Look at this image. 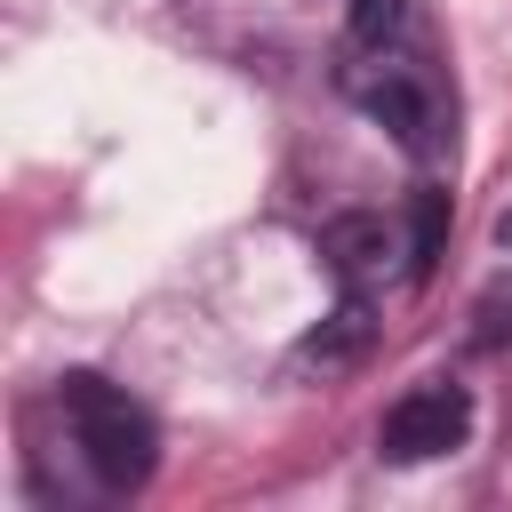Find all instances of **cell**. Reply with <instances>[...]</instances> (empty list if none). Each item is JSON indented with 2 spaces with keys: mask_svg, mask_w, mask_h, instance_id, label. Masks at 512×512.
Here are the masks:
<instances>
[{
  "mask_svg": "<svg viewBox=\"0 0 512 512\" xmlns=\"http://www.w3.org/2000/svg\"><path fill=\"white\" fill-rule=\"evenodd\" d=\"M56 408H64V432H72L80 464H88L112 496H128V488L152 480V464H160V424H152L144 400H128V384H112V376H96V368H72V376L56 384Z\"/></svg>",
  "mask_w": 512,
  "mask_h": 512,
  "instance_id": "obj_1",
  "label": "cell"
},
{
  "mask_svg": "<svg viewBox=\"0 0 512 512\" xmlns=\"http://www.w3.org/2000/svg\"><path fill=\"white\" fill-rule=\"evenodd\" d=\"M344 88H352V104H360L376 128H392L400 152H416V160L440 152V96H432V80H424L408 56H392V48L352 56V64H344Z\"/></svg>",
  "mask_w": 512,
  "mask_h": 512,
  "instance_id": "obj_2",
  "label": "cell"
},
{
  "mask_svg": "<svg viewBox=\"0 0 512 512\" xmlns=\"http://www.w3.org/2000/svg\"><path fill=\"white\" fill-rule=\"evenodd\" d=\"M368 336H376V320H368V304H360V288H352V296H344V304H336V312L296 344V360H304V368H320V376H336V368H352V360L368 352Z\"/></svg>",
  "mask_w": 512,
  "mask_h": 512,
  "instance_id": "obj_5",
  "label": "cell"
},
{
  "mask_svg": "<svg viewBox=\"0 0 512 512\" xmlns=\"http://www.w3.org/2000/svg\"><path fill=\"white\" fill-rule=\"evenodd\" d=\"M496 240H504V248H512V216H504V224H496Z\"/></svg>",
  "mask_w": 512,
  "mask_h": 512,
  "instance_id": "obj_8",
  "label": "cell"
},
{
  "mask_svg": "<svg viewBox=\"0 0 512 512\" xmlns=\"http://www.w3.org/2000/svg\"><path fill=\"white\" fill-rule=\"evenodd\" d=\"M400 32H408V0H352L344 48L352 56H376V48H400Z\"/></svg>",
  "mask_w": 512,
  "mask_h": 512,
  "instance_id": "obj_7",
  "label": "cell"
},
{
  "mask_svg": "<svg viewBox=\"0 0 512 512\" xmlns=\"http://www.w3.org/2000/svg\"><path fill=\"white\" fill-rule=\"evenodd\" d=\"M440 248H448V192L416 184V200H408V280H432Z\"/></svg>",
  "mask_w": 512,
  "mask_h": 512,
  "instance_id": "obj_6",
  "label": "cell"
},
{
  "mask_svg": "<svg viewBox=\"0 0 512 512\" xmlns=\"http://www.w3.org/2000/svg\"><path fill=\"white\" fill-rule=\"evenodd\" d=\"M464 432H472V392L448 384V376H432V384H416V392H400V400L384 408L376 448H384L392 464H424V456L464 448Z\"/></svg>",
  "mask_w": 512,
  "mask_h": 512,
  "instance_id": "obj_3",
  "label": "cell"
},
{
  "mask_svg": "<svg viewBox=\"0 0 512 512\" xmlns=\"http://www.w3.org/2000/svg\"><path fill=\"white\" fill-rule=\"evenodd\" d=\"M320 256L344 288H368L392 264V224L384 216H336V224H320Z\"/></svg>",
  "mask_w": 512,
  "mask_h": 512,
  "instance_id": "obj_4",
  "label": "cell"
}]
</instances>
